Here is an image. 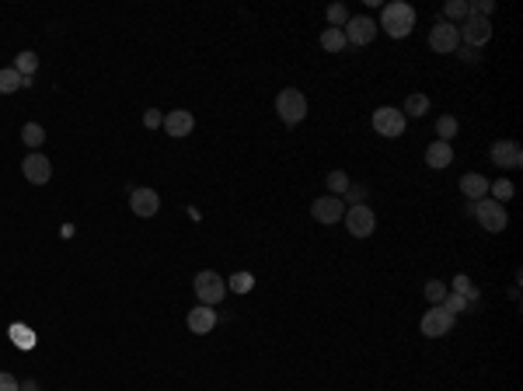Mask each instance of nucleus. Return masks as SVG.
<instances>
[{"instance_id":"1","label":"nucleus","mask_w":523,"mask_h":391,"mask_svg":"<svg viewBox=\"0 0 523 391\" xmlns=\"http://www.w3.org/2000/svg\"><path fill=\"white\" fill-rule=\"evenodd\" d=\"M380 28H384L391 39H404V35L415 28V11H412L408 4H402V0L387 4L384 14H380Z\"/></svg>"},{"instance_id":"2","label":"nucleus","mask_w":523,"mask_h":391,"mask_svg":"<svg viewBox=\"0 0 523 391\" xmlns=\"http://www.w3.org/2000/svg\"><path fill=\"white\" fill-rule=\"evenodd\" d=\"M276 112H280V119L286 126L304 123L307 119V98H304V91L300 87H282L280 94H276Z\"/></svg>"},{"instance_id":"3","label":"nucleus","mask_w":523,"mask_h":391,"mask_svg":"<svg viewBox=\"0 0 523 391\" xmlns=\"http://www.w3.org/2000/svg\"><path fill=\"white\" fill-rule=\"evenodd\" d=\"M192 287H196L199 304H206V307L220 304V301H224V294H227V280H224L220 272H213V269H202V272H196Z\"/></svg>"},{"instance_id":"4","label":"nucleus","mask_w":523,"mask_h":391,"mask_svg":"<svg viewBox=\"0 0 523 391\" xmlns=\"http://www.w3.org/2000/svg\"><path fill=\"white\" fill-rule=\"evenodd\" d=\"M453 321H457V314H450L443 304H436V307H429V311L422 314L419 329H422V336H429V339H443V336H450Z\"/></svg>"},{"instance_id":"5","label":"nucleus","mask_w":523,"mask_h":391,"mask_svg":"<svg viewBox=\"0 0 523 391\" xmlns=\"http://www.w3.org/2000/svg\"><path fill=\"white\" fill-rule=\"evenodd\" d=\"M457 35H461V43L468 45V49H478L492 39V21L488 18H475V14H468L464 18V25H457Z\"/></svg>"},{"instance_id":"6","label":"nucleus","mask_w":523,"mask_h":391,"mask_svg":"<svg viewBox=\"0 0 523 391\" xmlns=\"http://www.w3.org/2000/svg\"><path fill=\"white\" fill-rule=\"evenodd\" d=\"M475 217H478V224H482L485 231H492V234L506 231V224H510L506 206L495 203V199H478V203H475Z\"/></svg>"},{"instance_id":"7","label":"nucleus","mask_w":523,"mask_h":391,"mask_svg":"<svg viewBox=\"0 0 523 391\" xmlns=\"http://www.w3.org/2000/svg\"><path fill=\"white\" fill-rule=\"evenodd\" d=\"M429 49H433V53H440V56L457 53V49H461L457 25H450V21H436V25H433V32H429Z\"/></svg>"},{"instance_id":"8","label":"nucleus","mask_w":523,"mask_h":391,"mask_svg":"<svg viewBox=\"0 0 523 391\" xmlns=\"http://www.w3.org/2000/svg\"><path fill=\"white\" fill-rule=\"evenodd\" d=\"M342 220H346V227H349L353 238H370V234L377 231V217H373L370 206H349V210L342 214Z\"/></svg>"},{"instance_id":"9","label":"nucleus","mask_w":523,"mask_h":391,"mask_svg":"<svg viewBox=\"0 0 523 391\" xmlns=\"http://www.w3.org/2000/svg\"><path fill=\"white\" fill-rule=\"evenodd\" d=\"M373 130L380 133V136H402L404 133V116L402 109H391V105H380L377 112H373Z\"/></svg>"},{"instance_id":"10","label":"nucleus","mask_w":523,"mask_h":391,"mask_svg":"<svg viewBox=\"0 0 523 391\" xmlns=\"http://www.w3.org/2000/svg\"><path fill=\"white\" fill-rule=\"evenodd\" d=\"M129 210L136 214V217H154L158 210H161V196L154 192V189H129Z\"/></svg>"},{"instance_id":"11","label":"nucleus","mask_w":523,"mask_h":391,"mask_svg":"<svg viewBox=\"0 0 523 391\" xmlns=\"http://www.w3.org/2000/svg\"><path fill=\"white\" fill-rule=\"evenodd\" d=\"M192 130H196V116H192L189 109H171V112L164 116V133H167L171 140H182V136H189Z\"/></svg>"},{"instance_id":"12","label":"nucleus","mask_w":523,"mask_h":391,"mask_svg":"<svg viewBox=\"0 0 523 391\" xmlns=\"http://www.w3.org/2000/svg\"><path fill=\"white\" fill-rule=\"evenodd\" d=\"M342 214H346V206H342L338 196H318V199L311 203V217L318 220V224H338Z\"/></svg>"},{"instance_id":"13","label":"nucleus","mask_w":523,"mask_h":391,"mask_svg":"<svg viewBox=\"0 0 523 391\" xmlns=\"http://www.w3.org/2000/svg\"><path fill=\"white\" fill-rule=\"evenodd\" d=\"M492 161L499 168H520L523 165V150L517 140H495L492 143Z\"/></svg>"},{"instance_id":"14","label":"nucleus","mask_w":523,"mask_h":391,"mask_svg":"<svg viewBox=\"0 0 523 391\" xmlns=\"http://www.w3.org/2000/svg\"><path fill=\"white\" fill-rule=\"evenodd\" d=\"M342 32H346V43L366 45V43H373V35H377V21H370V18H349Z\"/></svg>"},{"instance_id":"15","label":"nucleus","mask_w":523,"mask_h":391,"mask_svg":"<svg viewBox=\"0 0 523 391\" xmlns=\"http://www.w3.org/2000/svg\"><path fill=\"white\" fill-rule=\"evenodd\" d=\"M21 172H25V178H28L32 185H45V182L53 178V165H49L45 154H28L25 165H21Z\"/></svg>"},{"instance_id":"16","label":"nucleus","mask_w":523,"mask_h":391,"mask_svg":"<svg viewBox=\"0 0 523 391\" xmlns=\"http://www.w3.org/2000/svg\"><path fill=\"white\" fill-rule=\"evenodd\" d=\"M185 321H189V329H192L196 336H206V332H213V329H216V311H213V307H206V304L192 307Z\"/></svg>"},{"instance_id":"17","label":"nucleus","mask_w":523,"mask_h":391,"mask_svg":"<svg viewBox=\"0 0 523 391\" xmlns=\"http://www.w3.org/2000/svg\"><path fill=\"white\" fill-rule=\"evenodd\" d=\"M450 161H453V147H450V143L433 140V143L426 147V165H429V168L443 172V168H450Z\"/></svg>"},{"instance_id":"18","label":"nucleus","mask_w":523,"mask_h":391,"mask_svg":"<svg viewBox=\"0 0 523 391\" xmlns=\"http://www.w3.org/2000/svg\"><path fill=\"white\" fill-rule=\"evenodd\" d=\"M461 192H464L471 203H478V199L488 196V178H485V175H464V178H461Z\"/></svg>"},{"instance_id":"19","label":"nucleus","mask_w":523,"mask_h":391,"mask_svg":"<svg viewBox=\"0 0 523 391\" xmlns=\"http://www.w3.org/2000/svg\"><path fill=\"white\" fill-rule=\"evenodd\" d=\"M11 67H14L25 81H32V77H35V70H39V56H35L32 49H25V53H18V56H14V63H11Z\"/></svg>"},{"instance_id":"20","label":"nucleus","mask_w":523,"mask_h":391,"mask_svg":"<svg viewBox=\"0 0 523 391\" xmlns=\"http://www.w3.org/2000/svg\"><path fill=\"white\" fill-rule=\"evenodd\" d=\"M453 294H461L468 304H478V287L471 283L468 272H457V276H453Z\"/></svg>"},{"instance_id":"21","label":"nucleus","mask_w":523,"mask_h":391,"mask_svg":"<svg viewBox=\"0 0 523 391\" xmlns=\"http://www.w3.org/2000/svg\"><path fill=\"white\" fill-rule=\"evenodd\" d=\"M18 87H25V77L14 67H0V94H14Z\"/></svg>"},{"instance_id":"22","label":"nucleus","mask_w":523,"mask_h":391,"mask_svg":"<svg viewBox=\"0 0 523 391\" xmlns=\"http://www.w3.org/2000/svg\"><path fill=\"white\" fill-rule=\"evenodd\" d=\"M346 32H342V28H324L321 32V49L324 53H342V49H346Z\"/></svg>"},{"instance_id":"23","label":"nucleus","mask_w":523,"mask_h":391,"mask_svg":"<svg viewBox=\"0 0 523 391\" xmlns=\"http://www.w3.org/2000/svg\"><path fill=\"white\" fill-rule=\"evenodd\" d=\"M21 143L32 147V150L42 147V143H45V130H42L39 123H25V126H21Z\"/></svg>"},{"instance_id":"24","label":"nucleus","mask_w":523,"mask_h":391,"mask_svg":"<svg viewBox=\"0 0 523 391\" xmlns=\"http://www.w3.org/2000/svg\"><path fill=\"white\" fill-rule=\"evenodd\" d=\"M488 192L495 196V203H502V206H506V203L513 199V192H517V189H513V182H510V178H499V182H488Z\"/></svg>"},{"instance_id":"25","label":"nucleus","mask_w":523,"mask_h":391,"mask_svg":"<svg viewBox=\"0 0 523 391\" xmlns=\"http://www.w3.org/2000/svg\"><path fill=\"white\" fill-rule=\"evenodd\" d=\"M429 112V98L426 94H408V101H404L402 116L408 119V116H426Z\"/></svg>"},{"instance_id":"26","label":"nucleus","mask_w":523,"mask_h":391,"mask_svg":"<svg viewBox=\"0 0 523 391\" xmlns=\"http://www.w3.org/2000/svg\"><path fill=\"white\" fill-rule=\"evenodd\" d=\"M468 18V0H446V7H443V21H464Z\"/></svg>"},{"instance_id":"27","label":"nucleus","mask_w":523,"mask_h":391,"mask_svg":"<svg viewBox=\"0 0 523 391\" xmlns=\"http://www.w3.org/2000/svg\"><path fill=\"white\" fill-rule=\"evenodd\" d=\"M255 287V276L251 272H234V276H227V290H234V294H248Z\"/></svg>"},{"instance_id":"28","label":"nucleus","mask_w":523,"mask_h":391,"mask_svg":"<svg viewBox=\"0 0 523 391\" xmlns=\"http://www.w3.org/2000/svg\"><path fill=\"white\" fill-rule=\"evenodd\" d=\"M457 130H461V123H457L453 116H440V123H436V136H440L443 143H450V140L457 136Z\"/></svg>"},{"instance_id":"29","label":"nucleus","mask_w":523,"mask_h":391,"mask_svg":"<svg viewBox=\"0 0 523 391\" xmlns=\"http://www.w3.org/2000/svg\"><path fill=\"white\" fill-rule=\"evenodd\" d=\"M349 189V175L342 172V168H335V172L328 175V196H342Z\"/></svg>"},{"instance_id":"30","label":"nucleus","mask_w":523,"mask_h":391,"mask_svg":"<svg viewBox=\"0 0 523 391\" xmlns=\"http://www.w3.org/2000/svg\"><path fill=\"white\" fill-rule=\"evenodd\" d=\"M443 297H446V283L443 280H429L426 283V301L429 304H443Z\"/></svg>"},{"instance_id":"31","label":"nucleus","mask_w":523,"mask_h":391,"mask_svg":"<svg viewBox=\"0 0 523 391\" xmlns=\"http://www.w3.org/2000/svg\"><path fill=\"white\" fill-rule=\"evenodd\" d=\"M346 21H349V11H346L342 4H331V7H328V25H331V28H346Z\"/></svg>"},{"instance_id":"32","label":"nucleus","mask_w":523,"mask_h":391,"mask_svg":"<svg viewBox=\"0 0 523 391\" xmlns=\"http://www.w3.org/2000/svg\"><path fill=\"white\" fill-rule=\"evenodd\" d=\"M443 307H446V311H450V314H461V311H468V301H464V297H461V294H453V290H450V294H446V297H443Z\"/></svg>"},{"instance_id":"33","label":"nucleus","mask_w":523,"mask_h":391,"mask_svg":"<svg viewBox=\"0 0 523 391\" xmlns=\"http://www.w3.org/2000/svg\"><path fill=\"white\" fill-rule=\"evenodd\" d=\"M495 11V0H475V4H468V14H475V18H488Z\"/></svg>"},{"instance_id":"34","label":"nucleus","mask_w":523,"mask_h":391,"mask_svg":"<svg viewBox=\"0 0 523 391\" xmlns=\"http://www.w3.org/2000/svg\"><path fill=\"white\" fill-rule=\"evenodd\" d=\"M363 196H366V189H363V185H353V182H349V189H346V192H342L338 199H349V206H363Z\"/></svg>"},{"instance_id":"35","label":"nucleus","mask_w":523,"mask_h":391,"mask_svg":"<svg viewBox=\"0 0 523 391\" xmlns=\"http://www.w3.org/2000/svg\"><path fill=\"white\" fill-rule=\"evenodd\" d=\"M11 336H14V343H18V346H32V343H35L32 329H21V325H14V329H11Z\"/></svg>"},{"instance_id":"36","label":"nucleus","mask_w":523,"mask_h":391,"mask_svg":"<svg viewBox=\"0 0 523 391\" xmlns=\"http://www.w3.org/2000/svg\"><path fill=\"white\" fill-rule=\"evenodd\" d=\"M143 126H147V130H158V126H164L161 109H147V112H143Z\"/></svg>"},{"instance_id":"37","label":"nucleus","mask_w":523,"mask_h":391,"mask_svg":"<svg viewBox=\"0 0 523 391\" xmlns=\"http://www.w3.org/2000/svg\"><path fill=\"white\" fill-rule=\"evenodd\" d=\"M0 391H21L18 378H14V374H4V370H0Z\"/></svg>"},{"instance_id":"38","label":"nucleus","mask_w":523,"mask_h":391,"mask_svg":"<svg viewBox=\"0 0 523 391\" xmlns=\"http://www.w3.org/2000/svg\"><path fill=\"white\" fill-rule=\"evenodd\" d=\"M461 60H468V63H471V60H478V56H475V49H468V45H464V49H461Z\"/></svg>"},{"instance_id":"39","label":"nucleus","mask_w":523,"mask_h":391,"mask_svg":"<svg viewBox=\"0 0 523 391\" xmlns=\"http://www.w3.org/2000/svg\"><path fill=\"white\" fill-rule=\"evenodd\" d=\"M21 391H39V381H25V385H21Z\"/></svg>"}]
</instances>
